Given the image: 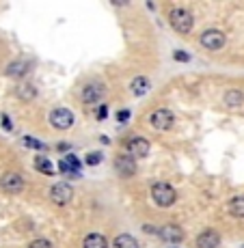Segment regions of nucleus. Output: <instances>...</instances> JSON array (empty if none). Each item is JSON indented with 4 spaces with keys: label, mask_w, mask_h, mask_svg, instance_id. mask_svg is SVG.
I'll return each mask as SVG.
<instances>
[{
    "label": "nucleus",
    "mask_w": 244,
    "mask_h": 248,
    "mask_svg": "<svg viewBox=\"0 0 244 248\" xmlns=\"http://www.w3.org/2000/svg\"><path fill=\"white\" fill-rule=\"evenodd\" d=\"M178 199V192H175L173 186L164 184V181H158V184L151 186V201H154L158 207H171Z\"/></svg>",
    "instance_id": "f257e3e1"
},
{
    "label": "nucleus",
    "mask_w": 244,
    "mask_h": 248,
    "mask_svg": "<svg viewBox=\"0 0 244 248\" xmlns=\"http://www.w3.org/2000/svg\"><path fill=\"white\" fill-rule=\"evenodd\" d=\"M169 24L173 26V31L179 32V35H188V32L193 31V26H195V20H193V16H190L186 9L175 7V9H171L169 11Z\"/></svg>",
    "instance_id": "f03ea898"
},
{
    "label": "nucleus",
    "mask_w": 244,
    "mask_h": 248,
    "mask_svg": "<svg viewBox=\"0 0 244 248\" xmlns=\"http://www.w3.org/2000/svg\"><path fill=\"white\" fill-rule=\"evenodd\" d=\"M126 154L130 155V158H134V160H138V158H147L149 155V140L147 138H143V136H130L126 140Z\"/></svg>",
    "instance_id": "7ed1b4c3"
},
{
    "label": "nucleus",
    "mask_w": 244,
    "mask_h": 248,
    "mask_svg": "<svg viewBox=\"0 0 244 248\" xmlns=\"http://www.w3.org/2000/svg\"><path fill=\"white\" fill-rule=\"evenodd\" d=\"M149 125L158 132H166L175 125V114L166 110V108H158V110L149 114Z\"/></svg>",
    "instance_id": "20e7f679"
},
{
    "label": "nucleus",
    "mask_w": 244,
    "mask_h": 248,
    "mask_svg": "<svg viewBox=\"0 0 244 248\" xmlns=\"http://www.w3.org/2000/svg\"><path fill=\"white\" fill-rule=\"evenodd\" d=\"M225 32L218 31V28H210V31H203L199 37V44L205 47V50H221L225 46Z\"/></svg>",
    "instance_id": "39448f33"
},
{
    "label": "nucleus",
    "mask_w": 244,
    "mask_h": 248,
    "mask_svg": "<svg viewBox=\"0 0 244 248\" xmlns=\"http://www.w3.org/2000/svg\"><path fill=\"white\" fill-rule=\"evenodd\" d=\"M71 199H74V190H71L69 184H65V181H59V184H54L50 188V201L56 203V205H67L71 203Z\"/></svg>",
    "instance_id": "423d86ee"
},
{
    "label": "nucleus",
    "mask_w": 244,
    "mask_h": 248,
    "mask_svg": "<svg viewBox=\"0 0 244 248\" xmlns=\"http://www.w3.org/2000/svg\"><path fill=\"white\" fill-rule=\"evenodd\" d=\"M50 125L56 127V130H69L71 125H74V112L67 110V108H56V110L50 112Z\"/></svg>",
    "instance_id": "0eeeda50"
},
{
    "label": "nucleus",
    "mask_w": 244,
    "mask_h": 248,
    "mask_svg": "<svg viewBox=\"0 0 244 248\" xmlns=\"http://www.w3.org/2000/svg\"><path fill=\"white\" fill-rule=\"evenodd\" d=\"M156 235L160 237L162 242H166V244H179V242L184 240V231H181L175 222H166V225H162L160 229H156Z\"/></svg>",
    "instance_id": "6e6552de"
},
{
    "label": "nucleus",
    "mask_w": 244,
    "mask_h": 248,
    "mask_svg": "<svg viewBox=\"0 0 244 248\" xmlns=\"http://www.w3.org/2000/svg\"><path fill=\"white\" fill-rule=\"evenodd\" d=\"M24 177L17 173H4L2 177H0V190H4L7 194H17L24 190Z\"/></svg>",
    "instance_id": "1a4fd4ad"
},
{
    "label": "nucleus",
    "mask_w": 244,
    "mask_h": 248,
    "mask_svg": "<svg viewBox=\"0 0 244 248\" xmlns=\"http://www.w3.org/2000/svg\"><path fill=\"white\" fill-rule=\"evenodd\" d=\"M114 170H117L121 177H134L136 175V160L130 158V155H123L119 154L117 158H114Z\"/></svg>",
    "instance_id": "9d476101"
},
{
    "label": "nucleus",
    "mask_w": 244,
    "mask_h": 248,
    "mask_svg": "<svg viewBox=\"0 0 244 248\" xmlns=\"http://www.w3.org/2000/svg\"><path fill=\"white\" fill-rule=\"evenodd\" d=\"M104 95H106V87H104L102 82H91L82 89V102L84 104H98L104 99Z\"/></svg>",
    "instance_id": "9b49d317"
},
{
    "label": "nucleus",
    "mask_w": 244,
    "mask_h": 248,
    "mask_svg": "<svg viewBox=\"0 0 244 248\" xmlns=\"http://www.w3.org/2000/svg\"><path fill=\"white\" fill-rule=\"evenodd\" d=\"M221 246V235L214 229H205L197 235V248H218Z\"/></svg>",
    "instance_id": "f8f14e48"
},
{
    "label": "nucleus",
    "mask_w": 244,
    "mask_h": 248,
    "mask_svg": "<svg viewBox=\"0 0 244 248\" xmlns=\"http://www.w3.org/2000/svg\"><path fill=\"white\" fill-rule=\"evenodd\" d=\"M82 248H108V240L99 233H89L82 242Z\"/></svg>",
    "instance_id": "ddd939ff"
},
{
    "label": "nucleus",
    "mask_w": 244,
    "mask_h": 248,
    "mask_svg": "<svg viewBox=\"0 0 244 248\" xmlns=\"http://www.w3.org/2000/svg\"><path fill=\"white\" fill-rule=\"evenodd\" d=\"M225 104H227L229 108H240L244 104V95L238 89L227 91V93H225Z\"/></svg>",
    "instance_id": "4468645a"
},
{
    "label": "nucleus",
    "mask_w": 244,
    "mask_h": 248,
    "mask_svg": "<svg viewBox=\"0 0 244 248\" xmlns=\"http://www.w3.org/2000/svg\"><path fill=\"white\" fill-rule=\"evenodd\" d=\"M227 212L233 218H244V197H236L227 203Z\"/></svg>",
    "instance_id": "2eb2a0df"
},
{
    "label": "nucleus",
    "mask_w": 244,
    "mask_h": 248,
    "mask_svg": "<svg viewBox=\"0 0 244 248\" xmlns=\"http://www.w3.org/2000/svg\"><path fill=\"white\" fill-rule=\"evenodd\" d=\"M113 248H138V242H136V237L123 233V235H119L117 240L113 242Z\"/></svg>",
    "instance_id": "dca6fc26"
},
{
    "label": "nucleus",
    "mask_w": 244,
    "mask_h": 248,
    "mask_svg": "<svg viewBox=\"0 0 244 248\" xmlns=\"http://www.w3.org/2000/svg\"><path fill=\"white\" fill-rule=\"evenodd\" d=\"M35 169L44 175H54V164L50 160H46L44 155H37L35 158Z\"/></svg>",
    "instance_id": "f3484780"
},
{
    "label": "nucleus",
    "mask_w": 244,
    "mask_h": 248,
    "mask_svg": "<svg viewBox=\"0 0 244 248\" xmlns=\"http://www.w3.org/2000/svg\"><path fill=\"white\" fill-rule=\"evenodd\" d=\"M35 95H37V89L33 87V84H22V87L17 89V97L24 99V102H31Z\"/></svg>",
    "instance_id": "a211bd4d"
},
{
    "label": "nucleus",
    "mask_w": 244,
    "mask_h": 248,
    "mask_svg": "<svg viewBox=\"0 0 244 248\" xmlns=\"http://www.w3.org/2000/svg\"><path fill=\"white\" fill-rule=\"evenodd\" d=\"M132 91L136 95L145 93V91H147V78H136V80H134V82H132Z\"/></svg>",
    "instance_id": "6ab92c4d"
},
{
    "label": "nucleus",
    "mask_w": 244,
    "mask_h": 248,
    "mask_svg": "<svg viewBox=\"0 0 244 248\" xmlns=\"http://www.w3.org/2000/svg\"><path fill=\"white\" fill-rule=\"evenodd\" d=\"M26 67H28L26 63H13V65H9V69H7V76H17V74H26Z\"/></svg>",
    "instance_id": "aec40b11"
},
{
    "label": "nucleus",
    "mask_w": 244,
    "mask_h": 248,
    "mask_svg": "<svg viewBox=\"0 0 244 248\" xmlns=\"http://www.w3.org/2000/svg\"><path fill=\"white\" fill-rule=\"evenodd\" d=\"M99 162H102V154H99V151H93V154L87 155V164L89 166H95V164H99Z\"/></svg>",
    "instance_id": "412c9836"
},
{
    "label": "nucleus",
    "mask_w": 244,
    "mask_h": 248,
    "mask_svg": "<svg viewBox=\"0 0 244 248\" xmlns=\"http://www.w3.org/2000/svg\"><path fill=\"white\" fill-rule=\"evenodd\" d=\"M28 248H52V244L48 240H35V242H31Z\"/></svg>",
    "instance_id": "4be33fe9"
},
{
    "label": "nucleus",
    "mask_w": 244,
    "mask_h": 248,
    "mask_svg": "<svg viewBox=\"0 0 244 248\" xmlns=\"http://www.w3.org/2000/svg\"><path fill=\"white\" fill-rule=\"evenodd\" d=\"M59 169H61V173H63V175H71V173H76V170L74 169H71V166L69 164H67V162L63 160V162H61V164H59Z\"/></svg>",
    "instance_id": "5701e85b"
},
{
    "label": "nucleus",
    "mask_w": 244,
    "mask_h": 248,
    "mask_svg": "<svg viewBox=\"0 0 244 248\" xmlns=\"http://www.w3.org/2000/svg\"><path fill=\"white\" fill-rule=\"evenodd\" d=\"M106 117H108V108L102 104V106L98 108V119H99V121H104V119H106Z\"/></svg>",
    "instance_id": "b1692460"
},
{
    "label": "nucleus",
    "mask_w": 244,
    "mask_h": 248,
    "mask_svg": "<svg viewBox=\"0 0 244 248\" xmlns=\"http://www.w3.org/2000/svg\"><path fill=\"white\" fill-rule=\"evenodd\" d=\"M128 117H130V112H128V110H119V112H117V119H119V121H126Z\"/></svg>",
    "instance_id": "393cba45"
},
{
    "label": "nucleus",
    "mask_w": 244,
    "mask_h": 248,
    "mask_svg": "<svg viewBox=\"0 0 244 248\" xmlns=\"http://www.w3.org/2000/svg\"><path fill=\"white\" fill-rule=\"evenodd\" d=\"M175 59H178V61H188V56H186L184 52H178V54H175Z\"/></svg>",
    "instance_id": "a878e982"
}]
</instances>
